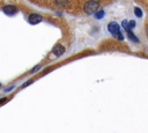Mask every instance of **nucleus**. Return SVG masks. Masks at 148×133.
Here are the masks:
<instances>
[{
	"instance_id": "1",
	"label": "nucleus",
	"mask_w": 148,
	"mask_h": 133,
	"mask_svg": "<svg viewBox=\"0 0 148 133\" xmlns=\"http://www.w3.org/2000/svg\"><path fill=\"white\" fill-rule=\"evenodd\" d=\"M108 30H109V32H110L114 38H117V39H119V40H123V39H124V36H123V34H121V31H120V27H119V24H118L117 22H110V23L108 24Z\"/></svg>"
},
{
	"instance_id": "2",
	"label": "nucleus",
	"mask_w": 148,
	"mask_h": 133,
	"mask_svg": "<svg viewBox=\"0 0 148 133\" xmlns=\"http://www.w3.org/2000/svg\"><path fill=\"white\" fill-rule=\"evenodd\" d=\"M98 7H99L98 0H89L84 6V12H86V14L91 15V14H95V12L98 9Z\"/></svg>"
},
{
	"instance_id": "3",
	"label": "nucleus",
	"mask_w": 148,
	"mask_h": 133,
	"mask_svg": "<svg viewBox=\"0 0 148 133\" xmlns=\"http://www.w3.org/2000/svg\"><path fill=\"white\" fill-rule=\"evenodd\" d=\"M2 12L6 14V15H15L17 13V8L15 6H12V5H7L2 8Z\"/></svg>"
},
{
	"instance_id": "4",
	"label": "nucleus",
	"mask_w": 148,
	"mask_h": 133,
	"mask_svg": "<svg viewBox=\"0 0 148 133\" xmlns=\"http://www.w3.org/2000/svg\"><path fill=\"white\" fill-rule=\"evenodd\" d=\"M42 20H43V17L38 14H30L29 17H28V22L30 24H37V23L42 22Z\"/></svg>"
},
{
	"instance_id": "5",
	"label": "nucleus",
	"mask_w": 148,
	"mask_h": 133,
	"mask_svg": "<svg viewBox=\"0 0 148 133\" xmlns=\"http://www.w3.org/2000/svg\"><path fill=\"white\" fill-rule=\"evenodd\" d=\"M64 52H65V47L62 45H60V44H57L53 47V54L56 57H60L61 54H64Z\"/></svg>"
},
{
	"instance_id": "6",
	"label": "nucleus",
	"mask_w": 148,
	"mask_h": 133,
	"mask_svg": "<svg viewBox=\"0 0 148 133\" xmlns=\"http://www.w3.org/2000/svg\"><path fill=\"white\" fill-rule=\"evenodd\" d=\"M126 32H127V37H128L133 43H139V38L133 34L132 29H127V30H126Z\"/></svg>"
},
{
	"instance_id": "7",
	"label": "nucleus",
	"mask_w": 148,
	"mask_h": 133,
	"mask_svg": "<svg viewBox=\"0 0 148 133\" xmlns=\"http://www.w3.org/2000/svg\"><path fill=\"white\" fill-rule=\"evenodd\" d=\"M104 15H105V12H104L103 9H102V10H96V12H95V17L98 19V20H99V19H103Z\"/></svg>"
},
{
	"instance_id": "8",
	"label": "nucleus",
	"mask_w": 148,
	"mask_h": 133,
	"mask_svg": "<svg viewBox=\"0 0 148 133\" xmlns=\"http://www.w3.org/2000/svg\"><path fill=\"white\" fill-rule=\"evenodd\" d=\"M134 14H135L138 17H142V10H141L139 7H134Z\"/></svg>"
},
{
	"instance_id": "9",
	"label": "nucleus",
	"mask_w": 148,
	"mask_h": 133,
	"mask_svg": "<svg viewBox=\"0 0 148 133\" xmlns=\"http://www.w3.org/2000/svg\"><path fill=\"white\" fill-rule=\"evenodd\" d=\"M135 25H136V22H135L134 20H131V21H128V28H130V29H133V28H135Z\"/></svg>"
},
{
	"instance_id": "10",
	"label": "nucleus",
	"mask_w": 148,
	"mask_h": 133,
	"mask_svg": "<svg viewBox=\"0 0 148 133\" xmlns=\"http://www.w3.org/2000/svg\"><path fill=\"white\" fill-rule=\"evenodd\" d=\"M121 25H123V28H124L125 30L130 29V28H128V21H127V20H124V21L121 22Z\"/></svg>"
},
{
	"instance_id": "11",
	"label": "nucleus",
	"mask_w": 148,
	"mask_h": 133,
	"mask_svg": "<svg viewBox=\"0 0 148 133\" xmlns=\"http://www.w3.org/2000/svg\"><path fill=\"white\" fill-rule=\"evenodd\" d=\"M39 68H40V66H39V65H38V66H36V67H34V69L31 71V73H34V72H36V71H38Z\"/></svg>"
},
{
	"instance_id": "12",
	"label": "nucleus",
	"mask_w": 148,
	"mask_h": 133,
	"mask_svg": "<svg viewBox=\"0 0 148 133\" xmlns=\"http://www.w3.org/2000/svg\"><path fill=\"white\" fill-rule=\"evenodd\" d=\"M30 83H31V81H28V82H25V83H24L22 87H27V86H28V84H30Z\"/></svg>"
},
{
	"instance_id": "13",
	"label": "nucleus",
	"mask_w": 148,
	"mask_h": 133,
	"mask_svg": "<svg viewBox=\"0 0 148 133\" xmlns=\"http://www.w3.org/2000/svg\"><path fill=\"white\" fill-rule=\"evenodd\" d=\"M6 102V98H1L0 99V104H2V103H5Z\"/></svg>"
},
{
	"instance_id": "14",
	"label": "nucleus",
	"mask_w": 148,
	"mask_h": 133,
	"mask_svg": "<svg viewBox=\"0 0 148 133\" xmlns=\"http://www.w3.org/2000/svg\"><path fill=\"white\" fill-rule=\"evenodd\" d=\"M146 34H147V36H148V25H147V28H146Z\"/></svg>"
},
{
	"instance_id": "15",
	"label": "nucleus",
	"mask_w": 148,
	"mask_h": 133,
	"mask_svg": "<svg viewBox=\"0 0 148 133\" xmlns=\"http://www.w3.org/2000/svg\"><path fill=\"white\" fill-rule=\"evenodd\" d=\"M0 87H1V84H0Z\"/></svg>"
}]
</instances>
